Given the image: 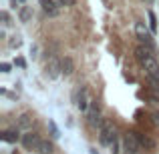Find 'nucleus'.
Returning a JSON list of instances; mask_svg holds the SVG:
<instances>
[{
  "mask_svg": "<svg viewBox=\"0 0 159 154\" xmlns=\"http://www.w3.org/2000/svg\"><path fill=\"white\" fill-rule=\"evenodd\" d=\"M62 4H65V0H40V6L48 16H57L61 12Z\"/></svg>",
  "mask_w": 159,
  "mask_h": 154,
  "instance_id": "7ed1b4c3",
  "label": "nucleus"
},
{
  "mask_svg": "<svg viewBox=\"0 0 159 154\" xmlns=\"http://www.w3.org/2000/svg\"><path fill=\"white\" fill-rule=\"evenodd\" d=\"M149 24H151V30L155 32L157 30V18H155V14H153L151 10H149Z\"/></svg>",
  "mask_w": 159,
  "mask_h": 154,
  "instance_id": "4468645a",
  "label": "nucleus"
},
{
  "mask_svg": "<svg viewBox=\"0 0 159 154\" xmlns=\"http://www.w3.org/2000/svg\"><path fill=\"white\" fill-rule=\"evenodd\" d=\"M16 64H18V66H22V68H24V66H26V62H24L22 58H18V60H16Z\"/></svg>",
  "mask_w": 159,
  "mask_h": 154,
  "instance_id": "aec40b11",
  "label": "nucleus"
},
{
  "mask_svg": "<svg viewBox=\"0 0 159 154\" xmlns=\"http://www.w3.org/2000/svg\"><path fill=\"white\" fill-rule=\"evenodd\" d=\"M153 122L159 126V112H153Z\"/></svg>",
  "mask_w": 159,
  "mask_h": 154,
  "instance_id": "6ab92c4d",
  "label": "nucleus"
},
{
  "mask_svg": "<svg viewBox=\"0 0 159 154\" xmlns=\"http://www.w3.org/2000/svg\"><path fill=\"white\" fill-rule=\"evenodd\" d=\"M0 70H2L4 74H8V72H10V64H2V66H0Z\"/></svg>",
  "mask_w": 159,
  "mask_h": 154,
  "instance_id": "f3484780",
  "label": "nucleus"
},
{
  "mask_svg": "<svg viewBox=\"0 0 159 154\" xmlns=\"http://www.w3.org/2000/svg\"><path fill=\"white\" fill-rule=\"evenodd\" d=\"M22 144H24V148H28V150H36L39 148V144H40V138H39V134H34V132H28V134H24L22 136Z\"/></svg>",
  "mask_w": 159,
  "mask_h": 154,
  "instance_id": "0eeeda50",
  "label": "nucleus"
},
{
  "mask_svg": "<svg viewBox=\"0 0 159 154\" xmlns=\"http://www.w3.org/2000/svg\"><path fill=\"white\" fill-rule=\"evenodd\" d=\"M137 134V138H139V142H141V146H145V148H153L155 146V142H153L149 136H145V134H141V132H135Z\"/></svg>",
  "mask_w": 159,
  "mask_h": 154,
  "instance_id": "f8f14e48",
  "label": "nucleus"
},
{
  "mask_svg": "<svg viewBox=\"0 0 159 154\" xmlns=\"http://www.w3.org/2000/svg\"><path fill=\"white\" fill-rule=\"evenodd\" d=\"M123 154H139L141 150V142H139V138H137V134L135 132H127L125 134V138H123Z\"/></svg>",
  "mask_w": 159,
  "mask_h": 154,
  "instance_id": "f03ea898",
  "label": "nucleus"
},
{
  "mask_svg": "<svg viewBox=\"0 0 159 154\" xmlns=\"http://www.w3.org/2000/svg\"><path fill=\"white\" fill-rule=\"evenodd\" d=\"M135 34H137V38H139L141 42L145 44V46H151V48H153L151 34L147 32V28H145V24H143V22H135Z\"/></svg>",
  "mask_w": 159,
  "mask_h": 154,
  "instance_id": "20e7f679",
  "label": "nucleus"
},
{
  "mask_svg": "<svg viewBox=\"0 0 159 154\" xmlns=\"http://www.w3.org/2000/svg\"><path fill=\"white\" fill-rule=\"evenodd\" d=\"M18 126H20V128H30V126H32V116L28 114V112L20 114V118H18Z\"/></svg>",
  "mask_w": 159,
  "mask_h": 154,
  "instance_id": "1a4fd4ad",
  "label": "nucleus"
},
{
  "mask_svg": "<svg viewBox=\"0 0 159 154\" xmlns=\"http://www.w3.org/2000/svg\"><path fill=\"white\" fill-rule=\"evenodd\" d=\"M87 120H89L91 126H101V114H99V106L97 102H91V108L87 110Z\"/></svg>",
  "mask_w": 159,
  "mask_h": 154,
  "instance_id": "423d86ee",
  "label": "nucleus"
},
{
  "mask_svg": "<svg viewBox=\"0 0 159 154\" xmlns=\"http://www.w3.org/2000/svg\"><path fill=\"white\" fill-rule=\"evenodd\" d=\"M2 138L6 140V142H18L20 136H18V130H6V132L2 134Z\"/></svg>",
  "mask_w": 159,
  "mask_h": 154,
  "instance_id": "ddd939ff",
  "label": "nucleus"
},
{
  "mask_svg": "<svg viewBox=\"0 0 159 154\" xmlns=\"http://www.w3.org/2000/svg\"><path fill=\"white\" fill-rule=\"evenodd\" d=\"M48 126H51V132H52V136L57 138V136H58V128H57V124H54L52 120H51V122H48Z\"/></svg>",
  "mask_w": 159,
  "mask_h": 154,
  "instance_id": "2eb2a0df",
  "label": "nucleus"
},
{
  "mask_svg": "<svg viewBox=\"0 0 159 154\" xmlns=\"http://www.w3.org/2000/svg\"><path fill=\"white\" fill-rule=\"evenodd\" d=\"M18 18H20V22H28V20L32 18V10H30V6H22V8H20Z\"/></svg>",
  "mask_w": 159,
  "mask_h": 154,
  "instance_id": "9b49d317",
  "label": "nucleus"
},
{
  "mask_svg": "<svg viewBox=\"0 0 159 154\" xmlns=\"http://www.w3.org/2000/svg\"><path fill=\"white\" fill-rule=\"evenodd\" d=\"M2 24H4V26L10 24V22H8V14H6V12H2Z\"/></svg>",
  "mask_w": 159,
  "mask_h": 154,
  "instance_id": "a211bd4d",
  "label": "nucleus"
},
{
  "mask_svg": "<svg viewBox=\"0 0 159 154\" xmlns=\"http://www.w3.org/2000/svg\"><path fill=\"white\" fill-rule=\"evenodd\" d=\"M20 42H22L20 38H16V40H10V46H12V48H14V46L18 48V46H20Z\"/></svg>",
  "mask_w": 159,
  "mask_h": 154,
  "instance_id": "dca6fc26",
  "label": "nucleus"
},
{
  "mask_svg": "<svg viewBox=\"0 0 159 154\" xmlns=\"http://www.w3.org/2000/svg\"><path fill=\"white\" fill-rule=\"evenodd\" d=\"M99 138H101L103 144H113L115 142V128H113L111 120H103L101 126H99Z\"/></svg>",
  "mask_w": 159,
  "mask_h": 154,
  "instance_id": "f257e3e1",
  "label": "nucleus"
},
{
  "mask_svg": "<svg viewBox=\"0 0 159 154\" xmlns=\"http://www.w3.org/2000/svg\"><path fill=\"white\" fill-rule=\"evenodd\" d=\"M58 74H62V60L51 58V60L47 62V76L48 78H57Z\"/></svg>",
  "mask_w": 159,
  "mask_h": 154,
  "instance_id": "39448f33",
  "label": "nucleus"
},
{
  "mask_svg": "<svg viewBox=\"0 0 159 154\" xmlns=\"http://www.w3.org/2000/svg\"><path fill=\"white\" fill-rule=\"evenodd\" d=\"M73 70H75L73 60H70L69 56H66V58H62V74H65V76H70V74H73Z\"/></svg>",
  "mask_w": 159,
  "mask_h": 154,
  "instance_id": "6e6552de",
  "label": "nucleus"
},
{
  "mask_svg": "<svg viewBox=\"0 0 159 154\" xmlns=\"http://www.w3.org/2000/svg\"><path fill=\"white\" fill-rule=\"evenodd\" d=\"M40 154H51L54 150V146H52V142H48V140H40V144H39V148H36Z\"/></svg>",
  "mask_w": 159,
  "mask_h": 154,
  "instance_id": "9d476101",
  "label": "nucleus"
}]
</instances>
